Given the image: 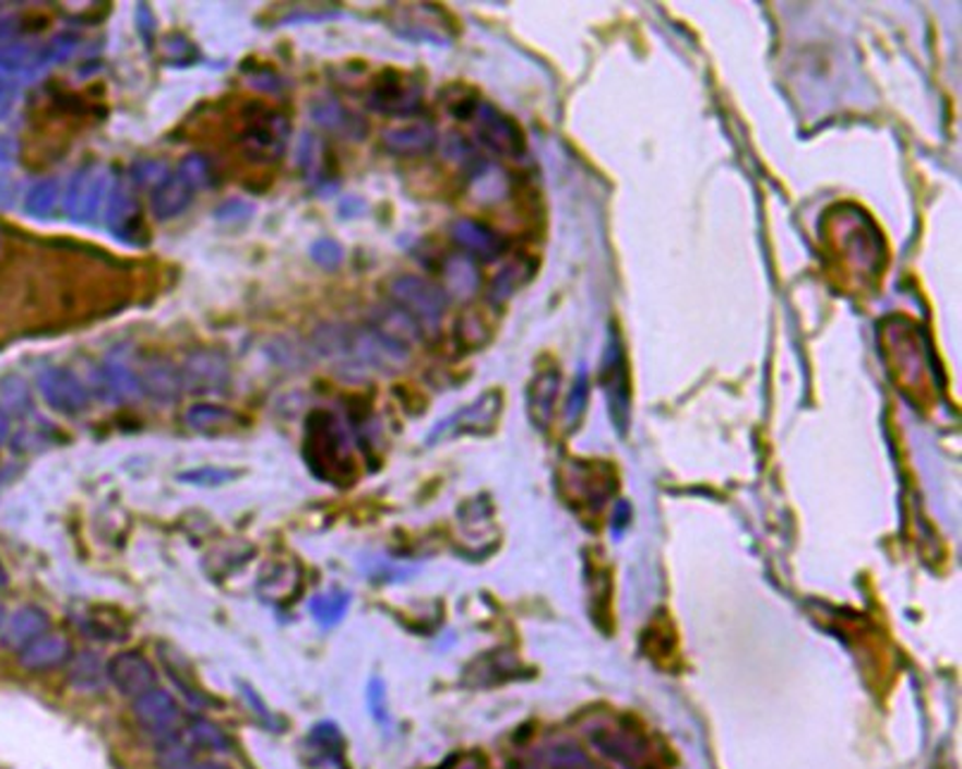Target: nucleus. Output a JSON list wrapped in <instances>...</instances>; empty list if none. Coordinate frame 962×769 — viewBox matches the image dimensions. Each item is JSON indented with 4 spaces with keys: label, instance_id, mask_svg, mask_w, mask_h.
<instances>
[{
    "label": "nucleus",
    "instance_id": "nucleus-38",
    "mask_svg": "<svg viewBox=\"0 0 962 769\" xmlns=\"http://www.w3.org/2000/svg\"><path fill=\"white\" fill-rule=\"evenodd\" d=\"M165 52L173 56L167 62L175 64V68H187V62L195 60V46L189 36L183 34H169L165 38Z\"/></svg>",
    "mask_w": 962,
    "mask_h": 769
},
{
    "label": "nucleus",
    "instance_id": "nucleus-23",
    "mask_svg": "<svg viewBox=\"0 0 962 769\" xmlns=\"http://www.w3.org/2000/svg\"><path fill=\"white\" fill-rule=\"evenodd\" d=\"M68 679L74 691L82 694H96L108 684V672H105V662L94 651H82L70 658L68 662Z\"/></svg>",
    "mask_w": 962,
    "mask_h": 769
},
{
    "label": "nucleus",
    "instance_id": "nucleus-36",
    "mask_svg": "<svg viewBox=\"0 0 962 769\" xmlns=\"http://www.w3.org/2000/svg\"><path fill=\"white\" fill-rule=\"evenodd\" d=\"M346 607H348V595H344V593L318 595V599H312V603H310L314 619L326 627L336 625V622L346 615Z\"/></svg>",
    "mask_w": 962,
    "mask_h": 769
},
{
    "label": "nucleus",
    "instance_id": "nucleus-11",
    "mask_svg": "<svg viewBox=\"0 0 962 769\" xmlns=\"http://www.w3.org/2000/svg\"><path fill=\"white\" fill-rule=\"evenodd\" d=\"M472 119L477 139L486 145V149L498 155H510V157L522 155L524 151L522 131L503 113H498L496 108H491V105L479 103Z\"/></svg>",
    "mask_w": 962,
    "mask_h": 769
},
{
    "label": "nucleus",
    "instance_id": "nucleus-3",
    "mask_svg": "<svg viewBox=\"0 0 962 769\" xmlns=\"http://www.w3.org/2000/svg\"><path fill=\"white\" fill-rule=\"evenodd\" d=\"M112 184L115 181L108 167L96 163L79 167L70 179L68 193H64V215L76 224L96 222L103 215L105 203H108Z\"/></svg>",
    "mask_w": 962,
    "mask_h": 769
},
{
    "label": "nucleus",
    "instance_id": "nucleus-9",
    "mask_svg": "<svg viewBox=\"0 0 962 769\" xmlns=\"http://www.w3.org/2000/svg\"><path fill=\"white\" fill-rule=\"evenodd\" d=\"M105 672H108V684L115 686V691L131 700L157 688V672L153 662L139 651L115 653L105 662Z\"/></svg>",
    "mask_w": 962,
    "mask_h": 769
},
{
    "label": "nucleus",
    "instance_id": "nucleus-26",
    "mask_svg": "<svg viewBox=\"0 0 962 769\" xmlns=\"http://www.w3.org/2000/svg\"><path fill=\"white\" fill-rule=\"evenodd\" d=\"M443 280L451 294L460 298H470L479 286V272L467 256H453L443 262ZM446 291V294H448Z\"/></svg>",
    "mask_w": 962,
    "mask_h": 769
},
{
    "label": "nucleus",
    "instance_id": "nucleus-44",
    "mask_svg": "<svg viewBox=\"0 0 962 769\" xmlns=\"http://www.w3.org/2000/svg\"><path fill=\"white\" fill-rule=\"evenodd\" d=\"M344 15L341 10H324V12H296V15L284 17L280 24H302V22H324V20H336Z\"/></svg>",
    "mask_w": 962,
    "mask_h": 769
},
{
    "label": "nucleus",
    "instance_id": "nucleus-52",
    "mask_svg": "<svg viewBox=\"0 0 962 769\" xmlns=\"http://www.w3.org/2000/svg\"><path fill=\"white\" fill-rule=\"evenodd\" d=\"M5 607H3V603H0V629H3V625H5Z\"/></svg>",
    "mask_w": 962,
    "mask_h": 769
},
{
    "label": "nucleus",
    "instance_id": "nucleus-42",
    "mask_svg": "<svg viewBox=\"0 0 962 769\" xmlns=\"http://www.w3.org/2000/svg\"><path fill=\"white\" fill-rule=\"evenodd\" d=\"M520 270L515 268V264H510V268H506L503 272L498 274V280L494 282V288H491V298L494 300H506L512 291H515L518 286H520Z\"/></svg>",
    "mask_w": 962,
    "mask_h": 769
},
{
    "label": "nucleus",
    "instance_id": "nucleus-49",
    "mask_svg": "<svg viewBox=\"0 0 962 769\" xmlns=\"http://www.w3.org/2000/svg\"><path fill=\"white\" fill-rule=\"evenodd\" d=\"M10 434H12L10 417L3 413V410H0V446H3L10 439Z\"/></svg>",
    "mask_w": 962,
    "mask_h": 769
},
{
    "label": "nucleus",
    "instance_id": "nucleus-25",
    "mask_svg": "<svg viewBox=\"0 0 962 769\" xmlns=\"http://www.w3.org/2000/svg\"><path fill=\"white\" fill-rule=\"evenodd\" d=\"M195 748L183 734V729L155 741V767L157 769H193Z\"/></svg>",
    "mask_w": 962,
    "mask_h": 769
},
{
    "label": "nucleus",
    "instance_id": "nucleus-32",
    "mask_svg": "<svg viewBox=\"0 0 962 769\" xmlns=\"http://www.w3.org/2000/svg\"><path fill=\"white\" fill-rule=\"evenodd\" d=\"M129 177L131 187L153 191L157 184H163L169 177V167L163 161H155V157H139V161L131 163Z\"/></svg>",
    "mask_w": 962,
    "mask_h": 769
},
{
    "label": "nucleus",
    "instance_id": "nucleus-28",
    "mask_svg": "<svg viewBox=\"0 0 962 769\" xmlns=\"http://www.w3.org/2000/svg\"><path fill=\"white\" fill-rule=\"evenodd\" d=\"M236 419L239 417H236L229 407H222L217 403H195L187 410V415H183V422H187L191 429L203 434L227 429Z\"/></svg>",
    "mask_w": 962,
    "mask_h": 769
},
{
    "label": "nucleus",
    "instance_id": "nucleus-35",
    "mask_svg": "<svg viewBox=\"0 0 962 769\" xmlns=\"http://www.w3.org/2000/svg\"><path fill=\"white\" fill-rule=\"evenodd\" d=\"M256 210H258V205L253 201H248V198H229V201H224L215 208L213 217L217 224H222V227L231 229V227H241V224L250 222V217L256 215Z\"/></svg>",
    "mask_w": 962,
    "mask_h": 769
},
{
    "label": "nucleus",
    "instance_id": "nucleus-50",
    "mask_svg": "<svg viewBox=\"0 0 962 769\" xmlns=\"http://www.w3.org/2000/svg\"><path fill=\"white\" fill-rule=\"evenodd\" d=\"M193 769H229V767L219 762H198Z\"/></svg>",
    "mask_w": 962,
    "mask_h": 769
},
{
    "label": "nucleus",
    "instance_id": "nucleus-2",
    "mask_svg": "<svg viewBox=\"0 0 962 769\" xmlns=\"http://www.w3.org/2000/svg\"><path fill=\"white\" fill-rule=\"evenodd\" d=\"M387 294L395 308L403 310L411 320L425 331H437L441 317L448 308L446 288L417 274H399L387 284Z\"/></svg>",
    "mask_w": 962,
    "mask_h": 769
},
{
    "label": "nucleus",
    "instance_id": "nucleus-20",
    "mask_svg": "<svg viewBox=\"0 0 962 769\" xmlns=\"http://www.w3.org/2000/svg\"><path fill=\"white\" fill-rule=\"evenodd\" d=\"M193 201V189L187 179H181L177 171L157 184V187L151 191V212L157 222H169L179 217L183 210H187Z\"/></svg>",
    "mask_w": 962,
    "mask_h": 769
},
{
    "label": "nucleus",
    "instance_id": "nucleus-4",
    "mask_svg": "<svg viewBox=\"0 0 962 769\" xmlns=\"http://www.w3.org/2000/svg\"><path fill=\"white\" fill-rule=\"evenodd\" d=\"M183 391L191 395H219L231 383V365L227 355L210 348H198L183 357L179 367Z\"/></svg>",
    "mask_w": 962,
    "mask_h": 769
},
{
    "label": "nucleus",
    "instance_id": "nucleus-16",
    "mask_svg": "<svg viewBox=\"0 0 962 769\" xmlns=\"http://www.w3.org/2000/svg\"><path fill=\"white\" fill-rule=\"evenodd\" d=\"M48 68L46 46L10 44L0 48V82H29Z\"/></svg>",
    "mask_w": 962,
    "mask_h": 769
},
{
    "label": "nucleus",
    "instance_id": "nucleus-22",
    "mask_svg": "<svg viewBox=\"0 0 962 769\" xmlns=\"http://www.w3.org/2000/svg\"><path fill=\"white\" fill-rule=\"evenodd\" d=\"M603 377H605V387H608V398L613 403V413L619 427H622V415L627 413V369H625V353L619 341L613 336L608 353H605V365H603Z\"/></svg>",
    "mask_w": 962,
    "mask_h": 769
},
{
    "label": "nucleus",
    "instance_id": "nucleus-24",
    "mask_svg": "<svg viewBox=\"0 0 962 769\" xmlns=\"http://www.w3.org/2000/svg\"><path fill=\"white\" fill-rule=\"evenodd\" d=\"M496 413H498V395H496V393H486L479 403H474V405H470V407H465V410H460V413H458L455 417L446 419V422L441 424V427L434 429V434L429 436V441L441 439V436H443L448 429H455V431H477L479 427H486V424H491V419H494Z\"/></svg>",
    "mask_w": 962,
    "mask_h": 769
},
{
    "label": "nucleus",
    "instance_id": "nucleus-46",
    "mask_svg": "<svg viewBox=\"0 0 962 769\" xmlns=\"http://www.w3.org/2000/svg\"><path fill=\"white\" fill-rule=\"evenodd\" d=\"M365 210V201L358 196H344L339 203V215L344 220H355Z\"/></svg>",
    "mask_w": 962,
    "mask_h": 769
},
{
    "label": "nucleus",
    "instance_id": "nucleus-18",
    "mask_svg": "<svg viewBox=\"0 0 962 769\" xmlns=\"http://www.w3.org/2000/svg\"><path fill=\"white\" fill-rule=\"evenodd\" d=\"M451 236L458 246L482 260H496L508 250L506 238L477 220H455L451 224Z\"/></svg>",
    "mask_w": 962,
    "mask_h": 769
},
{
    "label": "nucleus",
    "instance_id": "nucleus-5",
    "mask_svg": "<svg viewBox=\"0 0 962 769\" xmlns=\"http://www.w3.org/2000/svg\"><path fill=\"white\" fill-rule=\"evenodd\" d=\"M288 119L280 113L268 108H256L248 115V125L241 134V145L246 153L256 161L274 163L276 157H282L286 141H288Z\"/></svg>",
    "mask_w": 962,
    "mask_h": 769
},
{
    "label": "nucleus",
    "instance_id": "nucleus-34",
    "mask_svg": "<svg viewBox=\"0 0 962 769\" xmlns=\"http://www.w3.org/2000/svg\"><path fill=\"white\" fill-rule=\"evenodd\" d=\"M308 256H310V260L314 264H318V268H322L326 272H334V270L341 268V264H344L346 250H344V246L336 241V238L320 236V238H314V241L310 244Z\"/></svg>",
    "mask_w": 962,
    "mask_h": 769
},
{
    "label": "nucleus",
    "instance_id": "nucleus-17",
    "mask_svg": "<svg viewBox=\"0 0 962 769\" xmlns=\"http://www.w3.org/2000/svg\"><path fill=\"white\" fill-rule=\"evenodd\" d=\"M141 389L155 403L161 405H175L183 395L181 372L175 363L165 360V357H153L139 372Z\"/></svg>",
    "mask_w": 962,
    "mask_h": 769
},
{
    "label": "nucleus",
    "instance_id": "nucleus-39",
    "mask_svg": "<svg viewBox=\"0 0 962 769\" xmlns=\"http://www.w3.org/2000/svg\"><path fill=\"white\" fill-rule=\"evenodd\" d=\"M44 46H46L48 62L50 64H58V62H64V60H70L74 56L76 48H79V36L72 34V32H62L58 36H52L50 42L44 44Z\"/></svg>",
    "mask_w": 962,
    "mask_h": 769
},
{
    "label": "nucleus",
    "instance_id": "nucleus-47",
    "mask_svg": "<svg viewBox=\"0 0 962 769\" xmlns=\"http://www.w3.org/2000/svg\"><path fill=\"white\" fill-rule=\"evenodd\" d=\"M584 401H586V377L579 375V381H577V387H574V395L570 398V415H577L579 410L584 407Z\"/></svg>",
    "mask_w": 962,
    "mask_h": 769
},
{
    "label": "nucleus",
    "instance_id": "nucleus-48",
    "mask_svg": "<svg viewBox=\"0 0 962 769\" xmlns=\"http://www.w3.org/2000/svg\"><path fill=\"white\" fill-rule=\"evenodd\" d=\"M15 155H17L15 141H12V139H0V165H12V163H15Z\"/></svg>",
    "mask_w": 962,
    "mask_h": 769
},
{
    "label": "nucleus",
    "instance_id": "nucleus-6",
    "mask_svg": "<svg viewBox=\"0 0 962 769\" xmlns=\"http://www.w3.org/2000/svg\"><path fill=\"white\" fill-rule=\"evenodd\" d=\"M421 105V84L395 70L379 74L367 94V108L387 117H411Z\"/></svg>",
    "mask_w": 962,
    "mask_h": 769
},
{
    "label": "nucleus",
    "instance_id": "nucleus-37",
    "mask_svg": "<svg viewBox=\"0 0 962 769\" xmlns=\"http://www.w3.org/2000/svg\"><path fill=\"white\" fill-rule=\"evenodd\" d=\"M556 389H558V377L556 375H544V377L536 379L534 391H532V410H534V417L536 419H538V415H542V413L548 415L553 401H556Z\"/></svg>",
    "mask_w": 962,
    "mask_h": 769
},
{
    "label": "nucleus",
    "instance_id": "nucleus-29",
    "mask_svg": "<svg viewBox=\"0 0 962 769\" xmlns=\"http://www.w3.org/2000/svg\"><path fill=\"white\" fill-rule=\"evenodd\" d=\"M183 734L193 744L195 750H210V753H227L231 748L229 736L224 734V729L217 726L215 722L195 718L191 720L187 726H183Z\"/></svg>",
    "mask_w": 962,
    "mask_h": 769
},
{
    "label": "nucleus",
    "instance_id": "nucleus-15",
    "mask_svg": "<svg viewBox=\"0 0 962 769\" xmlns=\"http://www.w3.org/2000/svg\"><path fill=\"white\" fill-rule=\"evenodd\" d=\"M46 631H50V617L46 610L36 605H22L15 610V613H10L5 617V625L0 629V643H3L8 651L20 653L22 648L36 641L38 636H44Z\"/></svg>",
    "mask_w": 962,
    "mask_h": 769
},
{
    "label": "nucleus",
    "instance_id": "nucleus-41",
    "mask_svg": "<svg viewBox=\"0 0 962 769\" xmlns=\"http://www.w3.org/2000/svg\"><path fill=\"white\" fill-rule=\"evenodd\" d=\"M248 84L253 86V88H258V91H265V94H282L284 86H286L284 79L276 74L274 70H270V68L250 70Z\"/></svg>",
    "mask_w": 962,
    "mask_h": 769
},
{
    "label": "nucleus",
    "instance_id": "nucleus-14",
    "mask_svg": "<svg viewBox=\"0 0 962 769\" xmlns=\"http://www.w3.org/2000/svg\"><path fill=\"white\" fill-rule=\"evenodd\" d=\"M72 658V643L64 634L46 631L17 653V665L26 672H50L68 665Z\"/></svg>",
    "mask_w": 962,
    "mask_h": 769
},
{
    "label": "nucleus",
    "instance_id": "nucleus-1",
    "mask_svg": "<svg viewBox=\"0 0 962 769\" xmlns=\"http://www.w3.org/2000/svg\"><path fill=\"white\" fill-rule=\"evenodd\" d=\"M302 458L314 476L324 482L344 484L346 474L353 472L351 441L341 422L329 410H312L302 441Z\"/></svg>",
    "mask_w": 962,
    "mask_h": 769
},
{
    "label": "nucleus",
    "instance_id": "nucleus-12",
    "mask_svg": "<svg viewBox=\"0 0 962 769\" xmlns=\"http://www.w3.org/2000/svg\"><path fill=\"white\" fill-rule=\"evenodd\" d=\"M310 119L318 127H322L324 131H332V134H339L351 141H363L367 134H370V125L365 119L353 113L351 108H346L344 103L334 96H318L310 100Z\"/></svg>",
    "mask_w": 962,
    "mask_h": 769
},
{
    "label": "nucleus",
    "instance_id": "nucleus-27",
    "mask_svg": "<svg viewBox=\"0 0 962 769\" xmlns=\"http://www.w3.org/2000/svg\"><path fill=\"white\" fill-rule=\"evenodd\" d=\"M34 407L32 389L20 375H8L0 379V410L8 417H26Z\"/></svg>",
    "mask_w": 962,
    "mask_h": 769
},
{
    "label": "nucleus",
    "instance_id": "nucleus-7",
    "mask_svg": "<svg viewBox=\"0 0 962 769\" xmlns=\"http://www.w3.org/2000/svg\"><path fill=\"white\" fill-rule=\"evenodd\" d=\"M103 215H105V227H108V232L117 238V241L134 248L149 244L146 224H143L136 196L122 179H117L112 184V191L108 203H105Z\"/></svg>",
    "mask_w": 962,
    "mask_h": 769
},
{
    "label": "nucleus",
    "instance_id": "nucleus-31",
    "mask_svg": "<svg viewBox=\"0 0 962 769\" xmlns=\"http://www.w3.org/2000/svg\"><path fill=\"white\" fill-rule=\"evenodd\" d=\"M241 476H244V470L205 465V468H193V470H187V472H179V474H177V480H179L181 484H189V486L219 488V486L234 484L236 480H241Z\"/></svg>",
    "mask_w": 962,
    "mask_h": 769
},
{
    "label": "nucleus",
    "instance_id": "nucleus-30",
    "mask_svg": "<svg viewBox=\"0 0 962 769\" xmlns=\"http://www.w3.org/2000/svg\"><path fill=\"white\" fill-rule=\"evenodd\" d=\"M60 198V181L56 177H46L36 181L24 198V212L29 217L46 220Z\"/></svg>",
    "mask_w": 962,
    "mask_h": 769
},
{
    "label": "nucleus",
    "instance_id": "nucleus-19",
    "mask_svg": "<svg viewBox=\"0 0 962 769\" xmlns=\"http://www.w3.org/2000/svg\"><path fill=\"white\" fill-rule=\"evenodd\" d=\"M326 161L329 157L322 141L314 137L312 131H306L296 145V165L320 193H329L336 189V179L329 175Z\"/></svg>",
    "mask_w": 962,
    "mask_h": 769
},
{
    "label": "nucleus",
    "instance_id": "nucleus-33",
    "mask_svg": "<svg viewBox=\"0 0 962 769\" xmlns=\"http://www.w3.org/2000/svg\"><path fill=\"white\" fill-rule=\"evenodd\" d=\"M177 175L181 177V179H187L189 184H191V189L195 191V189H207V187H213V179H215V171H213V165H210V161L207 157L203 155V153H189V155H183V161L179 163V169H177Z\"/></svg>",
    "mask_w": 962,
    "mask_h": 769
},
{
    "label": "nucleus",
    "instance_id": "nucleus-43",
    "mask_svg": "<svg viewBox=\"0 0 962 769\" xmlns=\"http://www.w3.org/2000/svg\"><path fill=\"white\" fill-rule=\"evenodd\" d=\"M17 96H20V84L0 82V122H3V119L12 113V108H15Z\"/></svg>",
    "mask_w": 962,
    "mask_h": 769
},
{
    "label": "nucleus",
    "instance_id": "nucleus-10",
    "mask_svg": "<svg viewBox=\"0 0 962 769\" xmlns=\"http://www.w3.org/2000/svg\"><path fill=\"white\" fill-rule=\"evenodd\" d=\"M134 718L143 732L151 734L155 741L175 734L181 729V708L177 698L165 691V688H153V691L131 700Z\"/></svg>",
    "mask_w": 962,
    "mask_h": 769
},
{
    "label": "nucleus",
    "instance_id": "nucleus-21",
    "mask_svg": "<svg viewBox=\"0 0 962 769\" xmlns=\"http://www.w3.org/2000/svg\"><path fill=\"white\" fill-rule=\"evenodd\" d=\"M381 143L393 155H425L437 145V129L429 122L391 127L381 134Z\"/></svg>",
    "mask_w": 962,
    "mask_h": 769
},
{
    "label": "nucleus",
    "instance_id": "nucleus-13",
    "mask_svg": "<svg viewBox=\"0 0 962 769\" xmlns=\"http://www.w3.org/2000/svg\"><path fill=\"white\" fill-rule=\"evenodd\" d=\"M96 381H98V395L112 405L139 401L143 395L139 375L115 353L105 357L100 367L96 369Z\"/></svg>",
    "mask_w": 962,
    "mask_h": 769
},
{
    "label": "nucleus",
    "instance_id": "nucleus-40",
    "mask_svg": "<svg viewBox=\"0 0 962 769\" xmlns=\"http://www.w3.org/2000/svg\"><path fill=\"white\" fill-rule=\"evenodd\" d=\"M134 22H136V34L146 46V50L151 52L155 48V34H157V20L155 12L149 3H139L136 12H134Z\"/></svg>",
    "mask_w": 962,
    "mask_h": 769
},
{
    "label": "nucleus",
    "instance_id": "nucleus-51",
    "mask_svg": "<svg viewBox=\"0 0 962 769\" xmlns=\"http://www.w3.org/2000/svg\"><path fill=\"white\" fill-rule=\"evenodd\" d=\"M8 581H10V577H8V569H5L3 560H0V589H5V587H8Z\"/></svg>",
    "mask_w": 962,
    "mask_h": 769
},
{
    "label": "nucleus",
    "instance_id": "nucleus-8",
    "mask_svg": "<svg viewBox=\"0 0 962 769\" xmlns=\"http://www.w3.org/2000/svg\"><path fill=\"white\" fill-rule=\"evenodd\" d=\"M38 393H41L48 407L60 415L76 417L84 415L91 405V393L76 375L64 367H48L38 375Z\"/></svg>",
    "mask_w": 962,
    "mask_h": 769
},
{
    "label": "nucleus",
    "instance_id": "nucleus-45",
    "mask_svg": "<svg viewBox=\"0 0 962 769\" xmlns=\"http://www.w3.org/2000/svg\"><path fill=\"white\" fill-rule=\"evenodd\" d=\"M20 184L10 177H0V210H10L17 201Z\"/></svg>",
    "mask_w": 962,
    "mask_h": 769
}]
</instances>
